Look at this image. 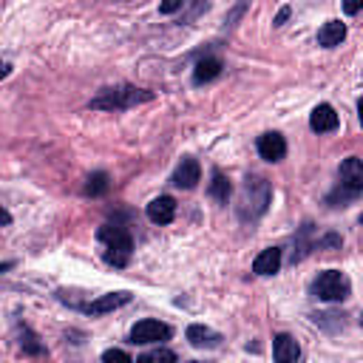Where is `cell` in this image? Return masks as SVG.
Returning <instances> with one entry per match:
<instances>
[{
	"label": "cell",
	"instance_id": "1",
	"mask_svg": "<svg viewBox=\"0 0 363 363\" xmlns=\"http://www.w3.org/2000/svg\"><path fill=\"white\" fill-rule=\"evenodd\" d=\"M269 201H272L269 182L261 179V176H247L244 187H241V196H238V204H235V213L244 224H252L267 213Z\"/></svg>",
	"mask_w": 363,
	"mask_h": 363
},
{
	"label": "cell",
	"instance_id": "2",
	"mask_svg": "<svg viewBox=\"0 0 363 363\" xmlns=\"http://www.w3.org/2000/svg\"><path fill=\"white\" fill-rule=\"evenodd\" d=\"M156 94L147 91V88H136V85H108L102 88L88 105L94 111H128V108H136L142 102H150Z\"/></svg>",
	"mask_w": 363,
	"mask_h": 363
},
{
	"label": "cell",
	"instance_id": "3",
	"mask_svg": "<svg viewBox=\"0 0 363 363\" xmlns=\"http://www.w3.org/2000/svg\"><path fill=\"white\" fill-rule=\"evenodd\" d=\"M360 193H363V162L357 156H346L337 170V187L326 196V201L332 207H343L349 199H354Z\"/></svg>",
	"mask_w": 363,
	"mask_h": 363
},
{
	"label": "cell",
	"instance_id": "4",
	"mask_svg": "<svg viewBox=\"0 0 363 363\" xmlns=\"http://www.w3.org/2000/svg\"><path fill=\"white\" fill-rule=\"evenodd\" d=\"M99 241L105 244V261L111 267H128L133 255V238L122 224H102Z\"/></svg>",
	"mask_w": 363,
	"mask_h": 363
},
{
	"label": "cell",
	"instance_id": "5",
	"mask_svg": "<svg viewBox=\"0 0 363 363\" xmlns=\"http://www.w3.org/2000/svg\"><path fill=\"white\" fill-rule=\"evenodd\" d=\"M352 292V284L349 278L340 272V269H323L318 272V278L312 281V295L318 301H326V303H337V301H346Z\"/></svg>",
	"mask_w": 363,
	"mask_h": 363
},
{
	"label": "cell",
	"instance_id": "6",
	"mask_svg": "<svg viewBox=\"0 0 363 363\" xmlns=\"http://www.w3.org/2000/svg\"><path fill=\"white\" fill-rule=\"evenodd\" d=\"M173 329L156 318H142L133 323L130 329V343H139V346H147V343H162V340H170Z\"/></svg>",
	"mask_w": 363,
	"mask_h": 363
},
{
	"label": "cell",
	"instance_id": "7",
	"mask_svg": "<svg viewBox=\"0 0 363 363\" xmlns=\"http://www.w3.org/2000/svg\"><path fill=\"white\" fill-rule=\"evenodd\" d=\"M255 147H258V156H261L264 162H281V159L286 156V139H284L281 133H275V130L261 133Z\"/></svg>",
	"mask_w": 363,
	"mask_h": 363
},
{
	"label": "cell",
	"instance_id": "8",
	"mask_svg": "<svg viewBox=\"0 0 363 363\" xmlns=\"http://www.w3.org/2000/svg\"><path fill=\"white\" fill-rule=\"evenodd\" d=\"M199 179H201V164L193 159V156H184L182 162H179V167L173 170V184L176 187H182V190H193L196 184H199Z\"/></svg>",
	"mask_w": 363,
	"mask_h": 363
},
{
	"label": "cell",
	"instance_id": "9",
	"mask_svg": "<svg viewBox=\"0 0 363 363\" xmlns=\"http://www.w3.org/2000/svg\"><path fill=\"white\" fill-rule=\"evenodd\" d=\"M337 111L329 105V102H320V105H315L312 108V113H309V128L315 130V133H329V130H335L337 128Z\"/></svg>",
	"mask_w": 363,
	"mask_h": 363
},
{
	"label": "cell",
	"instance_id": "10",
	"mask_svg": "<svg viewBox=\"0 0 363 363\" xmlns=\"http://www.w3.org/2000/svg\"><path fill=\"white\" fill-rule=\"evenodd\" d=\"M128 301H130V292H108V295H99L96 301L85 303L82 312H88V315H105V312H113V309L125 306Z\"/></svg>",
	"mask_w": 363,
	"mask_h": 363
},
{
	"label": "cell",
	"instance_id": "11",
	"mask_svg": "<svg viewBox=\"0 0 363 363\" xmlns=\"http://www.w3.org/2000/svg\"><path fill=\"white\" fill-rule=\"evenodd\" d=\"M187 340L196 349H218L221 346V335L216 329L204 326V323H190L187 326Z\"/></svg>",
	"mask_w": 363,
	"mask_h": 363
},
{
	"label": "cell",
	"instance_id": "12",
	"mask_svg": "<svg viewBox=\"0 0 363 363\" xmlns=\"http://www.w3.org/2000/svg\"><path fill=\"white\" fill-rule=\"evenodd\" d=\"M147 218L153 221V224H170L173 218H176V201L170 199V196H156L150 204H147Z\"/></svg>",
	"mask_w": 363,
	"mask_h": 363
},
{
	"label": "cell",
	"instance_id": "13",
	"mask_svg": "<svg viewBox=\"0 0 363 363\" xmlns=\"http://www.w3.org/2000/svg\"><path fill=\"white\" fill-rule=\"evenodd\" d=\"M298 354H301V346H298V340H295L292 335H286V332L275 335L272 357H275L278 363H295V360H298Z\"/></svg>",
	"mask_w": 363,
	"mask_h": 363
},
{
	"label": "cell",
	"instance_id": "14",
	"mask_svg": "<svg viewBox=\"0 0 363 363\" xmlns=\"http://www.w3.org/2000/svg\"><path fill=\"white\" fill-rule=\"evenodd\" d=\"M343 40H346V23H340V20H326L318 28V45L320 48H335Z\"/></svg>",
	"mask_w": 363,
	"mask_h": 363
},
{
	"label": "cell",
	"instance_id": "15",
	"mask_svg": "<svg viewBox=\"0 0 363 363\" xmlns=\"http://www.w3.org/2000/svg\"><path fill=\"white\" fill-rule=\"evenodd\" d=\"M278 269H281V247H267L252 261V272L255 275H275Z\"/></svg>",
	"mask_w": 363,
	"mask_h": 363
},
{
	"label": "cell",
	"instance_id": "16",
	"mask_svg": "<svg viewBox=\"0 0 363 363\" xmlns=\"http://www.w3.org/2000/svg\"><path fill=\"white\" fill-rule=\"evenodd\" d=\"M221 60L218 57H204V60H199L196 62V68H193V82L196 85H204V82H210V79H216L218 74H221Z\"/></svg>",
	"mask_w": 363,
	"mask_h": 363
},
{
	"label": "cell",
	"instance_id": "17",
	"mask_svg": "<svg viewBox=\"0 0 363 363\" xmlns=\"http://www.w3.org/2000/svg\"><path fill=\"white\" fill-rule=\"evenodd\" d=\"M17 332H20V349H23V354H28V357H43L45 354V346L40 343V337L34 335V329L28 323H20Z\"/></svg>",
	"mask_w": 363,
	"mask_h": 363
},
{
	"label": "cell",
	"instance_id": "18",
	"mask_svg": "<svg viewBox=\"0 0 363 363\" xmlns=\"http://www.w3.org/2000/svg\"><path fill=\"white\" fill-rule=\"evenodd\" d=\"M207 193L216 199V201H221V204H227V199H230V193H233V184H230V179L218 170V167H213V173H210V184H207Z\"/></svg>",
	"mask_w": 363,
	"mask_h": 363
},
{
	"label": "cell",
	"instance_id": "19",
	"mask_svg": "<svg viewBox=\"0 0 363 363\" xmlns=\"http://www.w3.org/2000/svg\"><path fill=\"white\" fill-rule=\"evenodd\" d=\"M108 187H111V182H108V173L105 170H96V173H91L88 179H85V196H105L108 193Z\"/></svg>",
	"mask_w": 363,
	"mask_h": 363
},
{
	"label": "cell",
	"instance_id": "20",
	"mask_svg": "<svg viewBox=\"0 0 363 363\" xmlns=\"http://www.w3.org/2000/svg\"><path fill=\"white\" fill-rule=\"evenodd\" d=\"M153 360H167V363H173V360H176V352L156 346V349H150V352H145V354L139 357V363H153Z\"/></svg>",
	"mask_w": 363,
	"mask_h": 363
},
{
	"label": "cell",
	"instance_id": "21",
	"mask_svg": "<svg viewBox=\"0 0 363 363\" xmlns=\"http://www.w3.org/2000/svg\"><path fill=\"white\" fill-rule=\"evenodd\" d=\"M102 360H105V363H113V360H122V363H130L133 357H130V354H128L125 349H105V352H102Z\"/></svg>",
	"mask_w": 363,
	"mask_h": 363
},
{
	"label": "cell",
	"instance_id": "22",
	"mask_svg": "<svg viewBox=\"0 0 363 363\" xmlns=\"http://www.w3.org/2000/svg\"><path fill=\"white\" fill-rule=\"evenodd\" d=\"M182 3H184V0H162V3H159V11H162V14H173V11L182 9Z\"/></svg>",
	"mask_w": 363,
	"mask_h": 363
},
{
	"label": "cell",
	"instance_id": "23",
	"mask_svg": "<svg viewBox=\"0 0 363 363\" xmlns=\"http://www.w3.org/2000/svg\"><path fill=\"white\" fill-rule=\"evenodd\" d=\"M363 9V0H343V11L346 14H357Z\"/></svg>",
	"mask_w": 363,
	"mask_h": 363
},
{
	"label": "cell",
	"instance_id": "24",
	"mask_svg": "<svg viewBox=\"0 0 363 363\" xmlns=\"http://www.w3.org/2000/svg\"><path fill=\"white\" fill-rule=\"evenodd\" d=\"M289 14H292V9H289V6H284V9H281V11H278V14H275V20H272V23H275V26H284V23H286V17H289Z\"/></svg>",
	"mask_w": 363,
	"mask_h": 363
},
{
	"label": "cell",
	"instance_id": "25",
	"mask_svg": "<svg viewBox=\"0 0 363 363\" xmlns=\"http://www.w3.org/2000/svg\"><path fill=\"white\" fill-rule=\"evenodd\" d=\"M357 119H360V125H363V96L357 99Z\"/></svg>",
	"mask_w": 363,
	"mask_h": 363
},
{
	"label": "cell",
	"instance_id": "26",
	"mask_svg": "<svg viewBox=\"0 0 363 363\" xmlns=\"http://www.w3.org/2000/svg\"><path fill=\"white\" fill-rule=\"evenodd\" d=\"M360 326H363V315H360Z\"/></svg>",
	"mask_w": 363,
	"mask_h": 363
},
{
	"label": "cell",
	"instance_id": "27",
	"mask_svg": "<svg viewBox=\"0 0 363 363\" xmlns=\"http://www.w3.org/2000/svg\"><path fill=\"white\" fill-rule=\"evenodd\" d=\"M360 224H363V216H360Z\"/></svg>",
	"mask_w": 363,
	"mask_h": 363
}]
</instances>
